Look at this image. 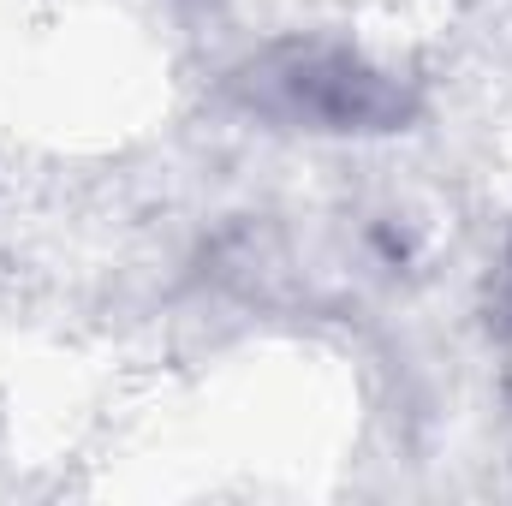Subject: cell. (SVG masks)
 <instances>
[{
	"label": "cell",
	"mask_w": 512,
	"mask_h": 506,
	"mask_svg": "<svg viewBox=\"0 0 512 506\" xmlns=\"http://www.w3.org/2000/svg\"><path fill=\"white\" fill-rule=\"evenodd\" d=\"M262 108L310 131H382L405 114L399 90L376 66L340 48H292L262 66Z\"/></svg>",
	"instance_id": "obj_1"
}]
</instances>
